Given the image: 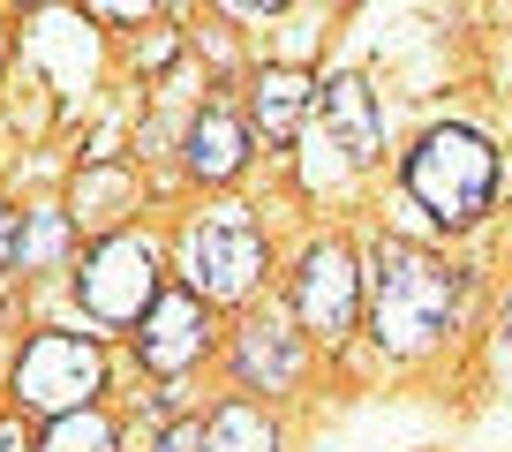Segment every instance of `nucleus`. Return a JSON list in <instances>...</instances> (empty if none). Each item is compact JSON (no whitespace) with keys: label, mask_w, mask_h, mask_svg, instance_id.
<instances>
[{"label":"nucleus","mask_w":512,"mask_h":452,"mask_svg":"<svg viewBox=\"0 0 512 452\" xmlns=\"http://www.w3.org/2000/svg\"><path fill=\"white\" fill-rule=\"evenodd\" d=\"M234 377H241V392H294L302 385V332L294 324H279V317H249L234 332Z\"/></svg>","instance_id":"nucleus-9"},{"label":"nucleus","mask_w":512,"mask_h":452,"mask_svg":"<svg viewBox=\"0 0 512 452\" xmlns=\"http://www.w3.org/2000/svg\"><path fill=\"white\" fill-rule=\"evenodd\" d=\"M16 249H23V211L8 204V196H0V272L16 264Z\"/></svg>","instance_id":"nucleus-17"},{"label":"nucleus","mask_w":512,"mask_h":452,"mask_svg":"<svg viewBox=\"0 0 512 452\" xmlns=\"http://www.w3.org/2000/svg\"><path fill=\"white\" fill-rule=\"evenodd\" d=\"M8 392H16V407H31V415H76V407H98V392H106V347H98L91 332H31L23 339L16 370H8Z\"/></svg>","instance_id":"nucleus-4"},{"label":"nucleus","mask_w":512,"mask_h":452,"mask_svg":"<svg viewBox=\"0 0 512 452\" xmlns=\"http://www.w3.org/2000/svg\"><path fill=\"white\" fill-rule=\"evenodd\" d=\"M287 294H294V317H302L309 339H324V347L347 339L354 317H362V272H354V249L347 242H309L302 264H294V279H287Z\"/></svg>","instance_id":"nucleus-6"},{"label":"nucleus","mask_w":512,"mask_h":452,"mask_svg":"<svg viewBox=\"0 0 512 452\" xmlns=\"http://www.w3.org/2000/svg\"><path fill=\"white\" fill-rule=\"evenodd\" d=\"M497 181H505V159L490 151V136L460 129H422L415 151H407V196L430 211L437 226H475L482 211L497 204Z\"/></svg>","instance_id":"nucleus-2"},{"label":"nucleus","mask_w":512,"mask_h":452,"mask_svg":"<svg viewBox=\"0 0 512 452\" xmlns=\"http://www.w3.org/2000/svg\"><path fill=\"white\" fill-rule=\"evenodd\" d=\"M68 242H76V211H38L16 257H23V272H38V264H61Z\"/></svg>","instance_id":"nucleus-15"},{"label":"nucleus","mask_w":512,"mask_h":452,"mask_svg":"<svg viewBox=\"0 0 512 452\" xmlns=\"http://www.w3.org/2000/svg\"><path fill=\"white\" fill-rule=\"evenodd\" d=\"M128 204H136V174L121 159H91V174H76V196H68L76 226H113Z\"/></svg>","instance_id":"nucleus-12"},{"label":"nucleus","mask_w":512,"mask_h":452,"mask_svg":"<svg viewBox=\"0 0 512 452\" xmlns=\"http://www.w3.org/2000/svg\"><path fill=\"white\" fill-rule=\"evenodd\" d=\"M241 16H279V8H287V0H234Z\"/></svg>","instance_id":"nucleus-20"},{"label":"nucleus","mask_w":512,"mask_h":452,"mask_svg":"<svg viewBox=\"0 0 512 452\" xmlns=\"http://www.w3.org/2000/svg\"><path fill=\"white\" fill-rule=\"evenodd\" d=\"M159 0H91V16H106V23H144Z\"/></svg>","instance_id":"nucleus-18"},{"label":"nucleus","mask_w":512,"mask_h":452,"mask_svg":"<svg viewBox=\"0 0 512 452\" xmlns=\"http://www.w3.org/2000/svg\"><path fill=\"white\" fill-rule=\"evenodd\" d=\"M204 437H211V452H279V422L256 400H219Z\"/></svg>","instance_id":"nucleus-13"},{"label":"nucleus","mask_w":512,"mask_h":452,"mask_svg":"<svg viewBox=\"0 0 512 452\" xmlns=\"http://www.w3.org/2000/svg\"><path fill=\"white\" fill-rule=\"evenodd\" d=\"M0 452H38V445H31V437L16 430V422H0Z\"/></svg>","instance_id":"nucleus-19"},{"label":"nucleus","mask_w":512,"mask_h":452,"mask_svg":"<svg viewBox=\"0 0 512 452\" xmlns=\"http://www.w3.org/2000/svg\"><path fill=\"white\" fill-rule=\"evenodd\" d=\"M211 355V302L196 287H166L136 324V362L151 377H189Z\"/></svg>","instance_id":"nucleus-7"},{"label":"nucleus","mask_w":512,"mask_h":452,"mask_svg":"<svg viewBox=\"0 0 512 452\" xmlns=\"http://www.w3.org/2000/svg\"><path fill=\"white\" fill-rule=\"evenodd\" d=\"M324 83H309L302 68H264V76L249 83V129L264 136V144H294L309 121V106H317Z\"/></svg>","instance_id":"nucleus-10"},{"label":"nucleus","mask_w":512,"mask_h":452,"mask_svg":"<svg viewBox=\"0 0 512 452\" xmlns=\"http://www.w3.org/2000/svg\"><path fill=\"white\" fill-rule=\"evenodd\" d=\"M249 121H241V113H226V106H204L189 121V151H181V159H189V174L196 181H211V189H226V181L241 174V166H249Z\"/></svg>","instance_id":"nucleus-11"},{"label":"nucleus","mask_w":512,"mask_h":452,"mask_svg":"<svg viewBox=\"0 0 512 452\" xmlns=\"http://www.w3.org/2000/svg\"><path fill=\"white\" fill-rule=\"evenodd\" d=\"M166 294V272H159V249H151V234H128V226H113V234H98L91 257H83L76 272V302L91 324H144V309Z\"/></svg>","instance_id":"nucleus-5"},{"label":"nucleus","mask_w":512,"mask_h":452,"mask_svg":"<svg viewBox=\"0 0 512 452\" xmlns=\"http://www.w3.org/2000/svg\"><path fill=\"white\" fill-rule=\"evenodd\" d=\"M151 452H211V437H204V422L181 415V422H166V430H159V445H151Z\"/></svg>","instance_id":"nucleus-16"},{"label":"nucleus","mask_w":512,"mask_h":452,"mask_svg":"<svg viewBox=\"0 0 512 452\" xmlns=\"http://www.w3.org/2000/svg\"><path fill=\"white\" fill-rule=\"evenodd\" d=\"M38 452H121V422L106 407H76V415H53Z\"/></svg>","instance_id":"nucleus-14"},{"label":"nucleus","mask_w":512,"mask_h":452,"mask_svg":"<svg viewBox=\"0 0 512 452\" xmlns=\"http://www.w3.org/2000/svg\"><path fill=\"white\" fill-rule=\"evenodd\" d=\"M264 272H272V242L256 234L249 204H211L204 219L181 226V287H196L204 302H241Z\"/></svg>","instance_id":"nucleus-3"},{"label":"nucleus","mask_w":512,"mask_h":452,"mask_svg":"<svg viewBox=\"0 0 512 452\" xmlns=\"http://www.w3.org/2000/svg\"><path fill=\"white\" fill-rule=\"evenodd\" d=\"M0 53H8V46H0Z\"/></svg>","instance_id":"nucleus-22"},{"label":"nucleus","mask_w":512,"mask_h":452,"mask_svg":"<svg viewBox=\"0 0 512 452\" xmlns=\"http://www.w3.org/2000/svg\"><path fill=\"white\" fill-rule=\"evenodd\" d=\"M317 106H324V144L347 159V174H362V166H377L384 159V106H377V91H369V76H324V91H317Z\"/></svg>","instance_id":"nucleus-8"},{"label":"nucleus","mask_w":512,"mask_h":452,"mask_svg":"<svg viewBox=\"0 0 512 452\" xmlns=\"http://www.w3.org/2000/svg\"><path fill=\"white\" fill-rule=\"evenodd\" d=\"M460 324V272L437 249L384 242L369 257V332L384 355H430L437 339H452Z\"/></svg>","instance_id":"nucleus-1"},{"label":"nucleus","mask_w":512,"mask_h":452,"mask_svg":"<svg viewBox=\"0 0 512 452\" xmlns=\"http://www.w3.org/2000/svg\"><path fill=\"white\" fill-rule=\"evenodd\" d=\"M23 8H46V0H23Z\"/></svg>","instance_id":"nucleus-21"}]
</instances>
